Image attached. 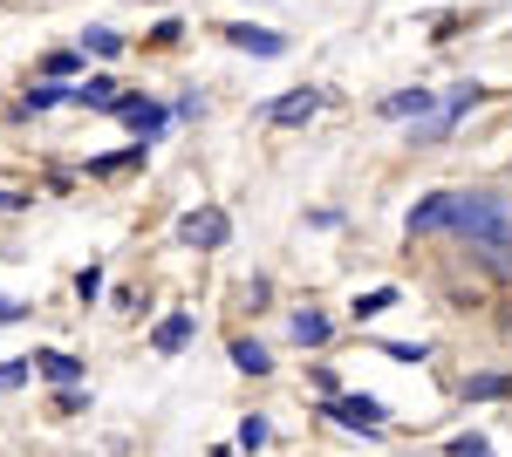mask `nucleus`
Here are the masks:
<instances>
[{"mask_svg": "<svg viewBox=\"0 0 512 457\" xmlns=\"http://www.w3.org/2000/svg\"><path fill=\"white\" fill-rule=\"evenodd\" d=\"M451 232H465L472 246H512V212L492 191H451Z\"/></svg>", "mask_w": 512, "mask_h": 457, "instance_id": "nucleus-1", "label": "nucleus"}, {"mask_svg": "<svg viewBox=\"0 0 512 457\" xmlns=\"http://www.w3.org/2000/svg\"><path fill=\"white\" fill-rule=\"evenodd\" d=\"M178 239H185V246H226V239H233V219H226L219 205H198V212L178 219Z\"/></svg>", "mask_w": 512, "mask_h": 457, "instance_id": "nucleus-2", "label": "nucleus"}, {"mask_svg": "<svg viewBox=\"0 0 512 457\" xmlns=\"http://www.w3.org/2000/svg\"><path fill=\"white\" fill-rule=\"evenodd\" d=\"M117 116L130 123V130H137V144H144V151L158 144V137H164V123H171V116H164V103H151V96H123Z\"/></svg>", "mask_w": 512, "mask_h": 457, "instance_id": "nucleus-3", "label": "nucleus"}, {"mask_svg": "<svg viewBox=\"0 0 512 457\" xmlns=\"http://www.w3.org/2000/svg\"><path fill=\"white\" fill-rule=\"evenodd\" d=\"M328 417L349 423V430H376L390 410H383V396H328Z\"/></svg>", "mask_w": 512, "mask_h": 457, "instance_id": "nucleus-4", "label": "nucleus"}, {"mask_svg": "<svg viewBox=\"0 0 512 457\" xmlns=\"http://www.w3.org/2000/svg\"><path fill=\"white\" fill-rule=\"evenodd\" d=\"M403 232L417 239V232H451V191H431V198H417L410 212H403Z\"/></svg>", "mask_w": 512, "mask_h": 457, "instance_id": "nucleus-5", "label": "nucleus"}, {"mask_svg": "<svg viewBox=\"0 0 512 457\" xmlns=\"http://www.w3.org/2000/svg\"><path fill=\"white\" fill-rule=\"evenodd\" d=\"M478 103V82H458V89H451V96H444V110L431 116V123H424V130H417V137H451V130H458V116L472 110Z\"/></svg>", "mask_w": 512, "mask_h": 457, "instance_id": "nucleus-6", "label": "nucleus"}, {"mask_svg": "<svg viewBox=\"0 0 512 457\" xmlns=\"http://www.w3.org/2000/svg\"><path fill=\"white\" fill-rule=\"evenodd\" d=\"M321 110V89H287V96H274V103H267V123H308V116Z\"/></svg>", "mask_w": 512, "mask_h": 457, "instance_id": "nucleus-7", "label": "nucleus"}, {"mask_svg": "<svg viewBox=\"0 0 512 457\" xmlns=\"http://www.w3.org/2000/svg\"><path fill=\"white\" fill-rule=\"evenodd\" d=\"M226 41H233V48H246V55H287V35H274V28H253V21L226 28Z\"/></svg>", "mask_w": 512, "mask_h": 457, "instance_id": "nucleus-8", "label": "nucleus"}, {"mask_svg": "<svg viewBox=\"0 0 512 457\" xmlns=\"http://www.w3.org/2000/svg\"><path fill=\"white\" fill-rule=\"evenodd\" d=\"M35 369L55 382V389H76V382H82V362H76V355H62V348H41Z\"/></svg>", "mask_w": 512, "mask_h": 457, "instance_id": "nucleus-9", "label": "nucleus"}, {"mask_svg": "<svg viewBox=\"0 0 512 457\" xmlns=\"http://www.w3.org/2000/svg\"><path fill=\"white\" fill-rule=\"evenodd\" d=\"M192 328H198V321L185 314V307H178V314H164V321H158V335H151V348H158V355H178V348L192 342Z\"/></svg>", "mask_w": 512, "mask_h": 457, "instance_id": "nucleus-10", "label": "nucleus"}, {"mask_svg": "<svg viewBox=\"0 0 512 457\" xmlns=\"http://www.w3.org/2000/svg\"><path fill=\"white\" fill-rule=\"evenodd\" d=\"M383 116H437V89H396L383 96Z\"/></svg>", "mask_w": 512, "mask_h": 457, "instance_id": "nucleus-11", "label": "nucleus"}, {"mask_svg": "<svg viewBox=\"0 0 512 457\" xmlns=\"http://www.w3.org/2000/svg\"><path fill=\"white\" fill-rule=\"evenodd\" d=\"M69 96H76V103H89V110H117V103H123V96H117V82H110V76H89L82 89H69Z\"/></svg>", "mask_w": 512, "mask_h": 457, "instance_id": "nucleus-12", "label": "nucleus"}, {"mask_svg": "<svg viewBox=\"0 0 512 457\" xmlns=\"http://www.w3.org/2000/svg\"><path fill=\"white\" fill-rule=\"evenodd\" d=\"M328 335H335V321H328V314H294V342H301V348H321Z\"/></svg>", "mask_w": 512, "mask_h": 457, "instance_id": "nucleus-13", "label": "nucleus"}, {"mask_svg": "<svg viewBox=\"0 0 512 457\" xmlns=\"http://www.w3.org/2000/svg\"><path fill=\"white\" fill-rule=\"evenodd\" d=\"M233 362L246 369V376H267V369H274V355H267L260 342H233Z\"/></svg>", "mask_w": 512, "mask_h": 457, "instance_id": "nucleus-14", "label": "nucleus"}, {"mask_svg": "<svg viewBox=\"0 0 512 457\" xmlns=\"http://www.w3.org/2000/svg\"><path fill=\"white\" fill-rule=\"evenodd\" d=\"M390 307H396V287H376V294L355 301V321H376V314H390Z\"/></svg>", "mask_w": 512, "mask_h": 457, "instance_id": "nucleus-15", "label": "nucleus"}, {"mask_svg": "<svg viewBox=\"0 0 512 457\" xmlns=\"http://www.w3.org/2000/svg\"><path fill=\"white\" fill-rule=\"evenodd\" d=\"M506 389H512V382L499 376V369H485V376H472V382H465V396H478V403H492V396H506Z\"/></svg>", "mask_w": 512, "mask_h": 457, "instance_id": "nucleus-16", "label": "nucleus"}, {"mask_svg": "<svg viewBox=\"0 0 512 457\" xmlns=\"http://www.w3.org/2000/svg\"><path fill=\"white\" fill-rule=\"evenodd\" d=\"M267 437H274V423H267V417H239V451H260Z\"/></svg>", "mask_w": 512, "mask_h": 457, "instance_id": "nucleus-17", "label": "nucleus"}, {"mask_svg": "<svg viewBox=\"0 0 512 457\" xmlns=\"http://www.w3.org/2000/svg\"><path fill=\"white\" fill-rule=\"evenodd\" d=\"M130 164H144V144H130V151H117V157H96L89 171H96V178H110V171H130Z\"/></svg>", "mask_w": 512, "mask_h": 457, "instance_id": "nucleus-18", "label": "nucleus"}, {"mask_svg": "<svg viewBox=\"0 0 512 457\" xmlns=\"http://www.w3.org/2000/svg\"><path fill=\"white\" fill-rule=\"evenodd\" d=\"M82 48H96V55H123V35H117V28H89Z\"/></svg>", "mask_w": 512, "mask_h": 457, "instance_id": "nucleus-19", "label": "nucleus"}, {"mask_svg": "<svg viewBox=\"0 0 512 457\" xmlns=\"http://www.w3.org/2000/svg\"><path fill=\"white\" fill-rule=\"evenodd\" d=\"M62 96H69V89H62V82H35V89H28V110H55V103H62Z\"/></svg>", "mask_w": 512, "mask_h": 457, "instance_id": "nucleus-20", "label": "nucleus"}, {"mask_svg": "<svg viewBox=\"0 0 512 457\" xmlns=\"http://www.w3.org/2000/svg\"><path fill=\"white\" fill-rule=\"evenodd\" d=\"M451 457H492V444L478 430H465V437H451Z\"/></svg>", "mask_w": 512, "mask_h": 457, "instance_id": "nucleus-21", "label": "nucleus"}, {"mask_svg": "<svg viewBox=\"0 0 512 457\" xmlns=\"http://www.w3.org/2000/svg\"><path fill=\"white\" fill-rule=\"evenodd\" d=\"M383 355H390V362H424L431 348H424V342H383Z\"/></svg>", "mask_w": 512, "mask_h": 457, "instance_id": "nucleus-22", "label": "nucleus"}, {"mask_svg": "<svg viewBox=\"0 0 512 457\" xmlns=\"http://www.w3.org/2000/svg\"><path fill=\"white\" fill-rule=\"evenodd\" d=\"M76 294H82V301H96V294H103V273L82 267V273H76Z\"/></svg>", "mask_w": 512, "mask_h": 457, "instance_id": "nucleus-23", "label": "nucleus"}, {"mask_svg": "<svg viewBox=\"0 0 512 457\" xmlns=\"http://www.w3.org/2000/svg\"><path fill=\"white\" fill-rule=\"evenodd\" d=\"M28 382V362H0V389H21Z\"/></svg>", "mask_w": 512, "mask_h": 457, "instance_id": "nucleus-24", "label": "nucleus"}, {"mask_svg": "<svg viewBox=\"0 0 512 457\" xmlns=\"http://www.w3.org/2000/svg\"><path fill=\"white\" fill-rule=\"evenodd\" d=\"M0 321H21V307L7 301V294H0Z\"/></svg>", "mask_w": 512, "mask_h": 457, "instance_id": "nucleus-25", "label": "nucleus"}]
</instances>
